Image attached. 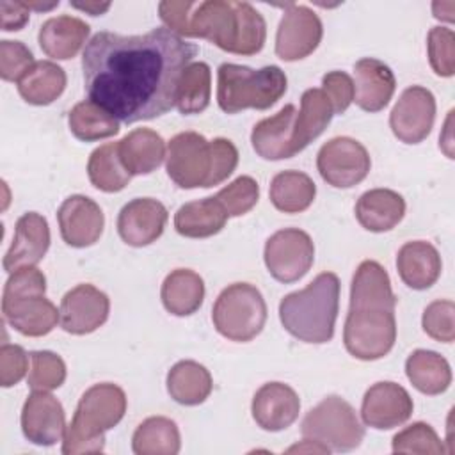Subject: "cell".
Wrapping results in <instances>:
<instances>
[{
	"label": "cell",
	"mask_w": 455,
	"mask_h": 455,
	"mask_svg": "<svg viewBox=\"0 0 455 455\" xmlns=\"http://www.w3.org/2000/svg\"><path fill=\"white\" fill-rule=\"evenodd\" d=\"M71 7L75 9H80V11H85L89 12L91 16H98V14H103L105 11L110 9V4L105 2V4H100V2H85V4H71Z\"/></svg>",
	"instance_id": "f5cc1de1"
},
{
	"label": "cell",
	"mask_w": 455,
	"mask_h": 455,
	"mask_svg": "<svg viewBox=\"0 0 455 455\" xmlns=\"http://www.w3.org/2000/svg\"><path fill=\"white\" fill-rule=\"evenodd\" d=\"M432 11H434V16L437 20H443V21H448V23H451L455 20L453 18L455 2H434Z\"/></svg>",
	"instance_id": "816d5d0a"
},
{
	"label": "cell",
	"mask_w": 455,
	"mask_h": 455,
	"mask_svg": "<svg viewBox=\"0 0 455 455\" xmlns=\"http://www.w3.org/2000/svg\"><path fill=\"white\" fill-rule=\"evenodd\" d=\"M354 101L366 112H380L391 101L396 87L395 75L379 59L364 57L354 64Z\"/></svg>",
	"instance_id": "603a6c76"
},
{
	"label": "cell",
	"mask_w": 455,
	"mask_h": 455,
	"mask_svg": "<svg viewBox=\"0 0 455 455\" xmlns=\"http://www.w3.org/2000/svg\"><path fill=\"white\" fill-rule=\"evenodd\" d=\"M212 142L213 149V174H212V187L228 180L238 165V149L236 146L224 137H217Z\"/></svg>",
	"instance_id": "c3c4849f"
},
{
	"label": "cell",
	"mask_w": 455,
	"mask_h": 455,
	"mask_svg": "<svg viewBox=\"0 0 455 455\" xmlns=\"http://www.w3.org/2000/svg\"><path fill=\"white\" fill-rule=\"evenodd\" d=\"M30 16V9L25 2H0V18H2V30L12 32L21 30Z\"/></svg>",
	"instance_id": "681fc988"
},
{
	"label": "cell",
	"mask_w": 455,
	"mask_h": 455,
	"mask_svg": "<svg viewBox=\"0 0 455 455\" xmlns=\"http://www.w3.org/2000/svg\"><path fill=\"white\" fill-rule=\"evenodd\" d=\"M57 219L62 240L76 249L94 245L105 226V215L100 204L82 194L64 199L57 212Z\"/></svg>",
	"instance_id": "ac0fdd59"
},
{
	"label": "cell",
	"mask_w": 455,
	"mask_h": 455,
	"mask_svg": "<svg viewBox=\"0 0 455 455\" xmlns=\"http://www.w3.org/2000/svg\"><path fill=\"white\" fill-rule=\"evenodd\" d=\"M212 73L206 62H190L178 82L176 107L180 114H201L210 105Z\"/></svg>",
	"instance_id": "f35d334b"
},
{
	"label": "cell",
	"mask_w": 455,
	"mask_h": 455,
	"mask_svg": "<svg viewBox=\"0 0 455 455\" xmlns=\"http://www.w3.org/2000/svg\"><path fill=\"white\" fill-rule=\"evenodd\" d=\"M252 418L267 432L288 428L300 411V400L293 387L283 382H267L252 396Z\"/></svg>",
	"instance_id": "44dd1931"
},
{
	"label": "cell",
	"mask_w": 455,
	"mask_h": 455,
	"mask_svg": "<svg viewBox=\"0 0 455 455\" xmlns=\"http://www.w3.org/2000/svg\"><path fill=\"white\" fill-rule=\"evenodd\" d=\"M228 220V213L215 196L185 203L174 215V228L187 238H208L217 235Z\"/></svg>",
	"instance_id": "83f0119b"
},
{
	"label": "cell",
	"mask_w": 455,
	"mask_h": 455,
	"mask_svg": "<svg viewBox=\"0 0 455 455\" xmlns=\"http://www.w3.org/2000/svg\"><path fill=\"white\" fill-rule=\"evenodd\" d=\"M91 27L76 16H55L46 20L37 34V41L46 57L55 60L73 59L89 37Z\"/></svg>",
	"instance_id": "cb8c5ba5"
},
{
	"label": "cell",
	"mask_w": 455,
	"mask_h": 455,
	"mask_svg": "<svg viewBox=\"0 0 455 455\" xmlns=\"http://www.w3.org/2000/svg\"><path fill=\"white\" fill-rule=\"evenodd\" d=\"M428 60L435 75L453 76L455 73V34L446 27H434L427 37Z\"/></svg>",
	"instance_id": "7bdbcfd3"
},
{
	"label": "cell",
	"mask_w": 455,
	"mask_h": 455,
	"mask_svg": "<svg viewBox=\"0 0 455 455\" xmlns=\"http://www.w3.org/2000/svg\"><path fill=\"white\" fill-rule=\"evenodd\" d=\"M212 320L219 334L231 341H251L265 327L267 304L261 291L249 283H233L217 297Z\"/></svg>",
	"instance_id": "52a82bcc"
},
{
	"label": "cell",
	"mask_w": 455,
	"mask_h": 455,
	"mask_svg": "<svg viewBox=\"0 0 455 455\" xmlns=\"http://www.w3.org/2000/svg\"><path fill=\"white\" fill-rule=\"evenodd\" d=\"M110 313L105 291L92 284H76L60 300V325L66 332L84 336L100 329Z\"/></svg>",
	"instance_id": "9a60e30c"
},
{
	"label": "cell",
	"mask_w": 455,
	"mask_h": 455,
	"mask_svg": "<svg viewBox=\"0 0 455 455\" xmlns=\"http://www.w3.org/2000/svg\"><path fill=\"white\" fill-rule=\"evenodd\" d=\"M183 37H203L224 52L256 55L267 39V23L249 2H192Z\"/></svg>",
	"instance_id": "7a4b0ae2"
},
{
	"label": "cell",
	"mask_w": 455,
	"mask_h": 455,
	"mask_svg": "<svg viewBox=\"0 0 455 455\" xmlns=\"http://www.w3.org/2000/svg\"><path fill=\"white\" fill-rule=\"evenodd\" d=\"M400 279L412 290L430 288L441 275L443 261L437 249L425 240L407 242L396 254Z\"/></svg>",
	"instance_id": "d4e9b609"
},
{
	"label": "cell",
	"mask_w": 455,
	"mask_h": 455,
	"mask_svg": "<svg viewBox=\"0 0 455 455\" xmlns=\"http://www.w3.org/2000/svg\"><path fill=\"white\" fill-rule=\"evenodd\" d=\"M196 53L165 27L142 36L98 32L82 53L85 91L123 123L155 119L176 105L180 76Z\"/></svg>",
	"instance_id": "6da1fadb"
},
{
	"label": "cell",
	"mask_w": 455,
	"mask_h": 455,
	"mask_svg": "<svg viewBox=\"0 0 455 455\" xmlns=\"http://www.w3.org/2000/svg\"><path fill=\"white\" fill-rule=\"evenodd\" d=\"M339 307V279L334 272L318 274L306 288L279 302L283 327L304 343H327L334 336Z\"/></svg>",
	"instance_id": "3957f363"
},
{
	"label": "cell",
	"mask_w": 455,
	"mask_h": 455,
	"mask_svg": "<svg viewBox=\"0 0 455 455\" xmlns=\"http://www.w3.org/2000/svg\"><path fill=\"white\" fill-rule=\"evenodd\" d=\"M28 357L20 345L4 343L0 348V384L2 387L16 386L28 371Z\"/></svg>",
	"instance_id": "bcb514c9"
},
{
	"label": "cell",
	"mask_w": 455,
	"mask_h": 455,
	"mask_svg": "<svg viewBox=\"0 0 455 455\" xmlns=\"http://www.w3.org/2000/svg\"><path fill=\"white\" fill-rule=\"evenodd\" d=\"M34 66L32 52L21 41H0V76L5 82H20V78Z\"/></svg>",
	"instance_id": "f6af8a7d"
},
{
	"label": "cell",
	"mask_w": 455,
	"mask_h": 455,
	"mask_svg": "<svg viewBox=\"0 0 455 455\" xmlns=\"http://www.w3.org/2000/svg\"><path fill=\"white\" fill-rule=\"evenodd\" d=\"M405 215V199L391 188H371L355 203L357 222L371 231L384 233L393 229Z\"/></svg>",
	"instance_id": "484cf974"
},
{
	"label": "cell",
	"mask_w": 455,
	"mask_h": 455,
	"mask_svg": "<svg viewBox=\"0 0 455 455\" xmlns=\"http://www.w3.org/2000/svg\"><path fill=\"white\" fill-rule=\"evenodd\" d=\"M228 217H240L252 210L259 199V185L251 176H238L215 194Z\"/></svg>",
	"instance_id": "b9f144b4"
},
{
	"label": "cell",
	"mask_w": 455,
	"mask_h": 455,
	"mask_svg": "<svg viewBox=\"0 0 455 455\" xmlns=\"http://www.w3.org/2000/svg\"><path fill=\"white\" fill-rule=\"evenodd\" d=\"M322 91L329 98L334 114H343L354 101V82L345 71H329L323 75Z\"/></svg>",
	"instance_id": "7dc6e473"
},
{
	"label": "cell",
	"mask_w": 455,
	"mask_h": 455,
	"mask_svg": "<svg viewBox=\"0 0 455 455\" xmlns=\"http://www.w3.org/2000/svg\"><path fill=\"white\" fill-rule=\"evenodd\" d=\"M405 373L419 393L430 396L444 393L451 384V368L448 361L434 350H414L405 361Z\"/></svg>",
	"instance_id": "4dcf8cb0"
},
{
	"label": "cell",
	"mask_w": 455,
	"mask_h": 455,
	"mask_svg": "<svg viewBox=\"0 0 455 455\" xmlns=\"http://www.w3.org/2000/svg\"><path fill=\"white\" fill-rule=\"evenodd\" d=\"M286 451L288 453H295V451H299V453H329L331 450L327 446H323L322 443H318V441L304 437V441L300 444H295V446L288 448Z\"/></svg>",
	"instance_id": "f907efd6"
},
{
	"label": "cell",
	"mask_w": 455,
	"mask_h": 455,
	"mask_svg": "<svg viewBox=\"0 0 455 455\" xmlns=\"http://www.w3.org/2000/svg\"><path fill=\"white\" fill-rule=\"evenodd\" d=\"M66 364L60 355L50 350L30 352V370L27 384L32 391H52L64 384Z\"/></svg>",
	"instance_id": "ab89813d"
},
{
	"label": "cell",
	"mask_w": 455,
	"mask_h": 455,
	"mask_svg": "<svg viewBox=\"0 0 455 455\" xmlns=\"http://www.w3.org/2000/svg\"><path fill=\"white\" fill-rule=\"evenodd\" d=\"M455 304L453 300L430 302L421 316L423 331L441 343H451L455 339Z\"/></svg>",
	"instance_id": "ee69618b"
},
{
	"label": "cell",
	"mask_w": 455,
	"mask_h": 455,
	"mask_svg": "<svg viewBox=\"0 0 455 455\" xmlns=\"http://www.w3.org/2000/svg\"><path fill=\"white\" fill-rule=\"evenodd\" d=\"M180 448L178 425L165 416L146 418L132 437V450L137 455H176Z\"/></svg>",
	"instance_id": "d590c367"
},
{
	"label": "cell",
	"mask_w": 455,
	"mask_h": 455,
	"mask_svg": "<svg viewBox=\"0 0 455 455\" xmlns=\"http://www.w3.org/2000/svg\"><path fill=\"white\" fill-rule=\"evenodd\" d=\"M350 306L396 307V297L393 293L389 275L380 263L364 259L357 267L350 286Z\"/></svg>",
	"instance_id": "f546056e"
},
{
	"label": "cell",
	"mask_w": 455,
	"mask_h": 455,
	"mask_svg": "<svg viewBox=\"0 0 455 455\" xmlns=\"http://www.w3.org/2000/svg\"><path fill=\"white\" fill-rule=\"evenodd\" d=\"M66 89V73L53 60H37L20 78L18 92L30 105H50Z\"/></svg>",
	"instance_id": "d6a6232c"
},
{
	"label": "cell",
	"mask_w": 455,
	"mask_h": 455,
	"mask_svg": "<svg viewBox=\"0 0 455 455\" xmlns=\"http://www.w3.org/2000/svg\"><path fill=\"white\" fill-rule=\"evenodd\" d=\"M66 412L62 403L48 391H32L21 409L23 435L39 446H53L64 439Z\"/></svg>",
	"instance_id": "2e32d148"
},
{
	"label": "cell",
	"mask_w": 455,
	"mask_h": 455,
	"mask_svg": "<svg viewBox=\"0 0 455 455\" xmlns=\"http://www.w3.org/2000/svg\"><path fill=\"white\" fill-rule=\"evenodd\" d=\"M126 412V395L112 382L91 386L80 398L75 416L62 439L64 455L100 453L105 432L114 428Z\"/></svg>",
	"instance_id": "277c9868"
},
{
	"label": "cell",
	"mask_w": 455,
	"mask_h": 455,
	"mask_svg": "<svg viewBox=\"0 0 455 455\" xmlns=\"http://www.w3.org/2000/svg\"><path fill=\"white\" fill-rule=\"evenodd\" d=\"M300 432L304 437L327 446L331 451L355 450L364 439V427L354 407L338 395L325 396L307 411Z\"/></svg>",
	"instance_id": "ba28073f"
},
{
	"label": "cell",
	"mask_w": 455,
	"mask_h": 455,
	"mask_svg": "<svg viewBox=\"0 0 455 455\" xmlns=\"http://www.w3.org/2000/svg\"><path fill=\"white\" fill-rule=\"evenodd\" d=\"M295 105H284L277 114L254 124L251 142L258 156L265 160H284L297 155L295 149Z\"/></svg>",
	"instance_id": "7402d4cb"
},
{
	"label": "cell",
	"mask_w": 455,
	"mask_h": 455,
	"mask_svg": "<svg viewBox=\"0 0 455 455\" xmlns=\"http://www.w3.org/2000/svg\"><path fill=\"white\" fill-rule=\"evenodd\" d=\"M288 78L279 66L251 69L224 62L217 71V103L222 112L236 114L245 108L267 110L286 92Z\"/></svg>",
	"instance_id": "8992f818"
},
{
	"label": "cell",
	"mask_w": 455,
	"mask_h": 455,
	"mask_svg": "<svg viewBox=\"0 0 455 455\" xmlns=\"http://www.w3.org/2000/svg\"><path fill=\"white\" fill-rule=\"evenodd\" d=\"M371 167L366 148L352 137L327 140L316 155V169L323 181L336 188H350L361 183Z\"/></svg>",
	"instance_id": "7c38bea8"
},
{
	"label": "cell",
	"mask_w": 455,
	"mask_h": 455,
	"mask_svg": "<svg viewBox=\"0 0 455 455\" xmlns=\"http://www.w3.org/2000/svg\"><path fill=\"white\" fill-rule=\"evenodd\" d=\"M160 297L171 315H194L204 300V281L190 268H176L164 279Z\"/></svg>",
	"instance_id": "f1b7e54d"
},
{
	"label": "cell",
	"mask_w": 455,
	"mask_h": 455,
	"mask_svg": "<svg viewBox=\"0 0 455 455\" xmlns=\"http://www.w3.org/2000/svg\"><path fill=\"white\" fill-rule=\"evenodd\" d=\"M435 121V98L421 85L407 87L389 114L395 137L405 144H419L428 137Z\"/></svg>",
	"instance_id": "5bb4252c"
},
{
	"label": "cell",
	"mask_w": 455,
	"mask_h": 455,
	"mask_svg": "<svg viewBox=\"0 0 455 455\" xmlns=\"http://www.w3.org/2000/svg\"><path fill=\"white\" fill-rule=\"evenodd\" d=\"M87 174L98 190L108 194L123 190L132 180V174L121 162L117 142H107L91 153Z\"/></svg>",
	"instance_id": "8d00e7d4"
},
{
	"label": "cell",
	"mask_w": 455,
	"mask_h": 455,
	"mask_svg": "<svg viewBox=\"0 0 455 455\" xmlns=\"http://www.w3.org/2000/svg\"><path fill=\"white\" fill-rule=\"evenodd\" d=\"M268 194L279 212L300 213L315 201L316 185L306 172L283 171L272 178Z\"/></svg>",
	"instance_id": "e575fe53"
},
{
	"label": "cell",
	"mask_w": 455,
	"mask_h": 455,
	"mask_svg": "<svg viewBox=\"0 0 455 455\" xmlns=\"http://www.w3.org/2000/svg\"><path fill=\"white\" fill-rule=\"evenodd\" d=\"M414 403L405 387L384 380L373 384L363 396L361 418L364 425L377 430H389L403 425L412 414Z\"/></svg>",
	"instance_id": "e0dca14e"
},
{
	"label": "cell",
	"mask_w": 455,
	"mask_h": 455,
	"mask_svg": "<svg viewBox=\"0 0 455 455\" xmlns=\"http://www.w3.org/2000/svg\"><path fill=\"white\" fill-rule=\"evenodd\" d=\"M334 116L332 105L322 89H307L300 96V110L295 117V149L302 151L323 133Z\"/></svg>",
	"instance_id": "836d02e7"
},
{
	"label": "cell",
	"mask_w": 455,
	"mask_h": 455,
	"mask_svg": "<svg viewBox=\"0 0 455 455\" xmlns=\"http://www.w3.org/2000/svg\"><path fill=\"white\" fill-rule=\"evenodd\" d=\"M396 341L395 309L382 306H350L343 329V343L350 355L375 361L391 352Z\"/></svg>",
	"instance_id": "9c48e42d"
},
{
	"label": "cell",
	"mask_w": 455,
	"mask_h": 455,
	"mask_svg": "<svg viewBox=\"0 0 455 455\" xmlns=\"http://www.w3.org/2000/svg\"><path fill=\"white\" fill-rule=\"evenodd\" d=\"M270 275L279 283H295L307 274L315 261V243L311 236L297 228L275 231L263 251Z\"/></svg>",
	"instance_id": "8fae6325"
},
{
	"label": "cell",
	"mask_w": 455,
	"mask_h": 455,
	"mask_svg": "<svg viewBox=\"0 0 455 455\" xmlns=\"http://www.w3.org/2000/svg\"><path fill=\"white\" fill-rule=\"evenodd\" d=\"M71 133L84 142L114 137L119 132V121L92 100L76 103L68 116Z\"/></svg>",
	"instance_id": "74e56055"
},
{
	"label": "cell",
	"mask_w": 455,
	"mask_h": 455,
	"mask_svg": "<svg viewBox=\"0 0 455 455\" xmlns=\"http://www.w3.org/2000/svg\"><path fill=\"white\" fill-rule=\"evenodd\" d=\"M323 36V27L307 5L288 4L275 34V55L286 62L311 55Z\"/></svg>",
	"instance_id": "4fadbf2b"
},
{
	"label": "cell",
	"mask_w": 455,
	"mask_h": 455,
	"mask_svg": "<svg viewBox=\"0 0 455 455\" xmlns=\"http://www.w3.org/2000/svg\"><path fill=\"white\" fill-rule=\"evenodd\" d=\"M50 247V226L48 220L37 213H23L14 226V238L9 251L4 256V270L12 274L23 267H34L39 263Z\"/></svg>",
	"instance_id": "ffe728a7"
},
{
	"label": "cell",
	"mask_w": 455,
	"mask_h": 455,
	"mask_svg": "<svg viewBox=\"0 0 455 455\" xmlns=\"http://www.w3.org/2000/svg\"><path fill=\"white\" fill-rule=\"evenodd\" d=\"M167 208L151 197H137L126 203L117 215V233L132 247L156 242L167 224Z\"/></svg>",
	"instance_id": "d6986e66"
},
{
	"label": "cell",
	"mask_w": 455,
	"mask_h": 455,
	"mask_svg": "<svg viewBox=\"0 0 455 455\" xmlns=\"http://www.w3.org/2000/svg\"><path fill=\"white\" fill-rule=\"evenodd\" d=\"M167 176L181 188L212 187V142L197 132L176 133L167 146Z\"/></svg>",
	"instance_id": "30bf717a"
},
{
	"label": "cell",
	"mask_w": 455,
	"mask_h": 455,
	"mask_svg": "<svg viewBox=\"0 0 455 455\" xmlns=\"http://www.w3.org/2000/svg\"><path fill=\"white\" fill-rule=\"evenodd\" d=\"M395 453H421V455H439L444 453L443 441L437 432L423 421H416L393 437Z\"/></svg>",
	"instance_id": "60d3db41"
},
{
	"label": "cell",
	"mask_w": 455,
	"mask_h": 455,
	"mask_svg": "<svg viewBox=\"0 0 455 455\" xmlns=\"http://www.w3.org/2000/svg\"><path fill=\"white\" fill-rule=\"evenodd\" d=\"M213 387L210 371L197 361H180L167 373V393L181 405L203 403Z\"/></svg>",
	"instance_id": "1f68e13d"
},
{
	"label": "cell",
	"mask_w": 455,
	"mask_h": 455,
	"mask_svg": "<svg viewBox=\"0 0 455 455\" xmlns=\"http://www.w3.org/2000/svg\"><path fill=\"white\" fill-rule=\"evenodd\" d=\"M44 293L46 277L39 268L23 267L14 270L4 286V320L23 336H46L60 322V309Z\"/></svg>",
	"instance_id": "5b68a950"
},
{
	"label": "cell",
	"mask_w": 455,
	"mask_h": 455,
	"mask_svg": "<svg viewBox=\"0 0 455 455\" xmlns=\"http://www.w3.org/2000/svg\"><path fill=\"white\" fill-rule=\"evenodd\" d=\"M117 146L121 162L132 176L156 171L165 158V142L162 135L151 128L132 130Z\"/></svg>",
	"instance_id": "4316f807"
}]
</instances>
